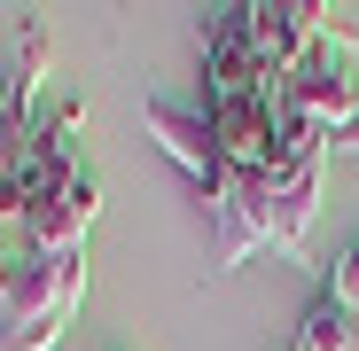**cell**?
<instances>
[{
  "label": "cell",
  "instance_id": "obj_1",
  "mask_svg": "<svg viewBox=\"0 0 359 351\" xmlns=\"http://www.w3.org/2000/svg\"><path fill=\"white\" fill-rule=\"evenodd\" d=\"M86 297V250H32L0 258V351H55Z\"/></svg>",
  "mask_w": 359,
  "mask_h": 351
},
{
  "label": "cell",
  "instance_id": "obj_2",
  "mask_svg": "<svg viewBox=\"0 0 359 351\" xmlns=\"http://www.w3.org/2000/svg\"><path fill=\"white\" fill-rule=\"evenodd\" d=\"M79 133H86V102H63L47 125H32L24 164H16V203H24V219H32L47 195H63L79 172H86V164H79Z\"/></svg>",
  "mask_w": 359,
  "mask_h": 351
},
{
  "label": "cell",
  "instance_id": "obj_3",
  "mask_svg": "<svg viewBox=\"0 0 359 351\" xmlns=\"http://www.w3.org/2000/svg\"><path fill=\"white\" fill-rule=\"evenodd\" d=\"M243 94H273V71L250 39V8H219L203 24V102H243Z\"/></svg>",
  "mask_w": 359,
  "mask_h": 351
},
{
  "label": "cell",
  "instance_id": "obj_4",
  "mask_svg": "<svg viewBox=\"0 0 359 351\" xmlns=\"http://www.w3.org/2000/svg\"><path fill=\"white\" fill-rule=\"evenodd\" d=\"M320 164H328V149L281 156V164L266 172V250L305 258V226H313V211H320Z\"/></svg>",
  "mask_w": 359,
  "mask_h": 351
},
{
  "label": "cell",
  "instance_id": "obj_5",
  "mask_svg": "<svg viewBox=\"0 0 359 351\" xmlns=\"http://www.w3.org/2000/svg\"><path fill=\"white\" fill-rule=\"evenodd\" d=\"M39 78H47V24H24L16 32V63H8V78H0V180H16V164H24Z\"/></svg>",
  "mask_w": 359,
  "mask_h": 351
},
{
  "label": "cell",
  "instance_id": "obj_6",
  "mask_svg": "<svg viewBox=\"0 0 359 351\" xmlns=\"http://www.w3.org/2000/svg\"><path fill=\"white\" fill-rule=\"evenodd\" d=\"M226 172H273L281 164V133H273V94H243V102H203Z\"/></svg>",
  "mask_w": 359,
  "mask_h": 351
},
{
  "label": "cell",
  "instance_id": "obj_7",
  "mask_svg": "<svg viewBox=\"0 0 359 351\" xmlns=\"http://www.w3.org/2000/svg\"><path fill=\"white\" fill-rule=\"evenodd\" d=\"M149 133L164 141V156L196 180V195H219V180H226V156H219V133H211V117L203 109H180V102H149Z\"/></svg>",
  "mask_w": 359,
  "mask_h": 351
},
{
  "label": "cell",
  "instance_id": "obj_8",
  "mask_svg": "<svg viewBox=\"0 0 359 351\" xmlns=\"http://www.w3.org/2000/svg\"><path fill=\"white\" fill-rule=\"evenodd\" d=\"M243 8H250V39L273 78H289L305 63V47L328 32V8H313V0H243Z\"/></svg>",
  "mask_w": 359,
  "mask_h": 351
},
{
  "label": "cell",
  "instance_id": "obj_9",
  "mask_svg": "<svg viewBox=\"0 0 359 351\" xmlns=\"http://www.w3.org/2000/svg\"><path fill=\"white\" fill-rule=\"evenodd\" d=\"M94 219H102V180H94V172H79L63 195H47V203L24 219V234H32V250H86Z\"/></svg>",
  "mask_w": 359,
  "mask_h": 351
},
{
  "label": "cell",
  "instance_id": "obj_10",
  "mask_svg": "<svg viewBox=\"0 0 359 351\" xmlns=\"http://www.w3.org/2000/svg\"><path fill=\"white\" fill-rule=\"evenodd\" d=\"M351 320H359V312H344L328 289H320V297L305 305V320H297V343H289V351H359Z\"/></svg>",
  "mask_w": 359,
  "mask_h": 351
},
{
  "label": "cell",
  "instance_id": "obj_11",
  "mask_svg": "<svg viewBox=\"0 0 359 351\" xmlns=\"http://www.w3.org/2000/svg\"><path fill=\"white\" fill-rule=\"evenodd\" d=\"M328 297H336L344 312H359V242H344V258L328 266Z\"/></svg>",
  "mask_w": 359,
  "mask_h": 351
},
{
  "label": "cell",
  "instance_id": "obj_12",
  "mask_svg": "<svg viewBox=\"0 0 359 351\" xmlns=\"http://www.w3.org/2000/svg\"><path fill=\"white\" fill-rule=\"evenodd\" d=\"M336 149H351V156H359V125H351V133H344V141H336Z\"/></svg>",
  "mask_w": 359,
  "mask_h": 351
}]
</instances>
